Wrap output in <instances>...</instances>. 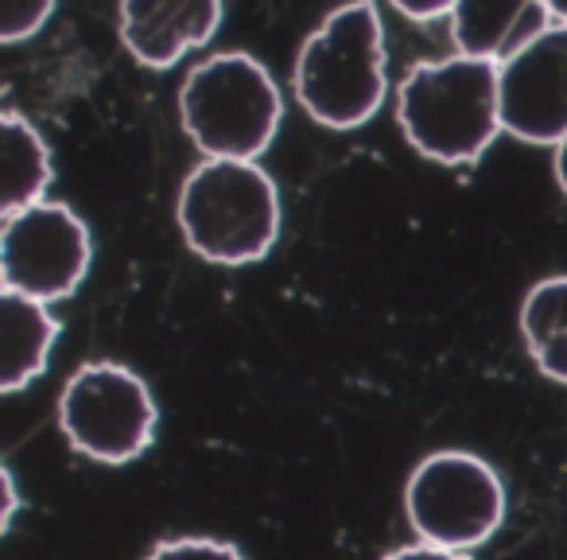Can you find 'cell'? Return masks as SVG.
Returning <instances> with one entry per match:
<instances>
[{
    "instance_id": "6da1fadb",
    "label": "cell",
    "mask_w": 567,
    "mask_h": 560,
    "mask_svg": "<svg viewBox=\"0 0 567 560\" xmlns=\"http://www.w3.org/2000/svg\"><path fill=\"white\" fill-rule=\"evenodd\" d=\"M396 121L424 160L474 164L505 133L497 63L463 51L440 63H416L396 90Z\"/></svg>"
},
{
    "instance_id": "7a4b0ae2",
    "label": "cell",
    "mask_w": 567,
    "mask_h": 560,
    "mask_svg": "<svg viewBox=\"0 0 567 560\" xmlns=\"http://www.w3.org/2000/svg\"><path fill=\"white\" fill-rule=\"evenodd\" d=\"M292 86L303 113L327 129H358L381 110L389 74L373 0H350L303 40Z\"/></svg>"
},
{
    "instance_id": "3957f363",
    "label": "cell",
    "mask_w": 567,
    "mask_h": 560,
    "mask_svg": "<svg viewBox=\"0 0 567 560\" xmlns=\"http://www.w3.org/2000/svg\"><path fill=\"white\" fill-rule=\"evenodd\" d=\"M175 218L203 261L252 265L280 237V187L257 160L206 156L183 180Z\"/></svg>"
},
{
    "instance_id": "277c9868",
    "label": "cell",
    "mask_w": 567,
    "mask_h": 560,
    "mask_svg": "<svg viewBox=\"0 0 567 560\" xmlns=\"http://www.w3.org/2000/svg\"><path fill=\"white\" fill-rule=\"evenodd\" d=\"M280 118V86L245 51L203 59L179 86L183 133L203 156L257 160L276 141Z\"/></svg>"
},
{
    "instance_id": "5b68a950",
    "label": "cell",
    "mask_w": 567,
    "mask_h": 560,
    "mask_svg": "<svg viewBox=\"0 0 567 560\" xmlns=\"http://www.w3.org/2000/svg\"><path fill=\"white\" fill-rule=\"evenodd\" d=\"M159 409L148 381L121 363H86L59 394V428L79 456L125 467L156 440Z\"/></svg>"
},
{
    "instance_id": "8992f818",
    "label": "cell",
    "mask_w": 567,
    "mask_h": 560,
    "mask_svg": "<svg viewBox=\"0 0 567 560\" xmlns=\"http://www.w3.org/2000/svg\"><path fill=\"white\" fill-rule=\"evenodd\" d=\"M404 518L420 541L471 552L502 526L505 487L482 456L435 451L404 482Z\"/></svg>"
},
{
    "instance_id": "52a82bcc",
    "label": "cell",
    "mask_w": 567,
    "mask_h": 560,
    "mask_svg": "<svg viewBox=\"0 0 567 560\" xmlns=\"http://www.w3.org/2000/svg\"><path fill=\"white\" fill-rule=\"evenodd\" d=\"M94 261V237L66 203H32L4 214L0 230V273L4 288L59 304L79 293Z\"/></svg>"
},
{
    "instance_id": "ba28073f",
    "label": "cell",
    "mask_w": 567,
    "mask_h": 560,
    "mask_svg": "<svg viewBox=\"0 0 567 560\" xmlns=\"http://www.w3.org/2000/svg\"><path fill=\"white\" fill-rule=\"evenodd\" d=\"M502 129L525 144H551L567 136V24H551L497 63Z\"/></svg>"
},
{
    "instance_id": "9c48e42d",
    "label": "cell",
    "mask_w": 567,
    "mask_h": 560,
    "mask_svg": "<svg viewBox=\"0 0 567 560\" xmlns=\"http://www.w3.org/2000/svg\"><path fill=\"white\" fill-rule=\"evenodd\" d=\"M221 28V0H121L117 32L141 67L167 71Z\"/></svg>"
},
{
    "instance_id": "30bf717a",
    "label": "cell",
    "mask_w": 567,
    "mask_h": 560,
    "mask_svg": "<svg viewBox=\"0 0 567 560\" xmlns=\"http://www.w3.org/2000/svg\"><path fill=\"white\" fill-rule=\"evenodd\" d=\"M551 24L548 0H458L451 12V40L463 55L505 63Z\"/></svg>"
},
{
    "instance_id": "8fae6325",
    "label": "cell",
    "mask_w": 567,
    "mask_h": 560,
    "mask_svg": "<svg viewBox=\"0 0 567 560\" xmlns=\"http://www.w3.org/2000/svg\"><path fill=\"white\" fill-rule=\"evenodd\" d=\"M0 332H4L0 389H4V394H20V389L32 386V381L48 370V358H51V350H55V339H59V332H63V324L51 316V304L4 288V301H0Z\"/></svg>"
},
{
    "instance_id": "7c38bea8",
    "label": "cell",
    "mask_w": 567,
    "mask_h": 560,
    "mask_svg": "<svg viewBox=\"0 0 567 560\" xmlns=\"http://www.w3.org/2000/svg\"><path fill=\"white\" fill-rule=\"evenodd\" d=\"M517 327L536 370L567 386V276H544L528 288Z\"/></svg>"
},
{
    "instance_id": "4fadbf2b",
    "label": "cell",
    "mask_w": 567,
    "mask_h": 560,
    "mask_svg": "<svg viewBox=\"0 0 567 560\" xmlns=\"http://www.w3.org/2000/svg\"><path fill=\"white\" fill-rule=\"evenodd\" d=\"M0 164H4V214L24 211L32 203H43L51 187V149L40 136V129L20 113L0 118Z\"/></svg>"
},
{
    "instance_id": "5bb4252c",
    "label": "cell",
    "mask_w": 567,
    "mask_h": 560,
    "mask_svg": "<svg viewBox=\"0 0 567 560\" xmlns=\"http://www.w3.org/2000/svg\"><path fill=\"white\" fill-rule=\"evenodd\" d=\"M55 12V0H0V40H32Z\"/></svg>"
},
{
    "instance_id": "9a60e30c",
    "label": "cell",
    "mask_w": 567,
    "mask_h": 560,
    "mask_svg": "<svg viewBox=\"0 0 567 560\" xmlns=\"http://www.w3.org/2000/svg\"><path fill=\"white\" fill-rule=\"evenodd\" d=\"M144 560H249L237 544L218 537H167Z\"/></svg>"
},
{
    "instance_id": "2e32d148",
    "label": "cell",
    "mask_w": 567,
    "mask_h": 560,
    "mask_svg": "<svg viewBox=\"0 0 567 560\" xmlns=\"http://www.w3.org/2000/svg\"><path fill=\"white\" fill-rule=\"evenodd\" d=\"M389 4H393V9L401 12V17L420 20V24H432V20L451 17L458 0H389Z\"/></svg>"
},
{
    "instance_id": "e0dca14e",
    "label": "cell",
    "mask_w": 567,
    "mask_h": 560,
    "mask_svg": "<svg viewBox=\"0 0 567 560\" xmlns=\"http://www.w3.org/2000/svg\"><path fill=\"white\" fill-rule=\"evenodd\" d=\"M381 560H471L466 552L458 549H443V544H427V541H412V544H401V549L385 552Z\"/></svg>"
},
{
    "instance_id": "ac0fdd59",
    "label": "cell",
    "mask_w": 567,
    "mask_h": 560,
    "mask_svg": "<svg viewBox=\"0 0 567 560\" xmlns=\"http://www.w3.org/2000/svg\"><path fill=\"white\" fill-rule=\"evenodd\" d=\"M0 487H4V513H0V526L12 529V521H17V510H20V490H17V475L4 467L0 471Z\"/></svg>"
},
{
    "instance_id": "d6986e66",
    "label": "cell",
    "mask_w": 567,
    "mask_h": 560,
    "mask_svg": "<svg viewBox=\"0 0 567 560\" xmlns=\"http://www.w3.org/2000/svg\"><path fill=\"white\" fill-rule=\"evenodd\" d=\"M551 172H556L559 191H564V195H567V136L556 144V156H551Z\"/></svg>"
},
{
    "instance_id": "ffe728a7",
    "label": "cell",
    "mask_w": 567,
    "mask_h": 560,
    "mask_svg": "<svg viewBox=\"0 0 567 560\" xmlns=\"http://www.w3.org/2000/svg\"><path fill=\"white\" fill-rule=\"evenodd\" d=\"M548 9H551V20L567 24V0H548Z\"/></svg>"
}]
</instances>
